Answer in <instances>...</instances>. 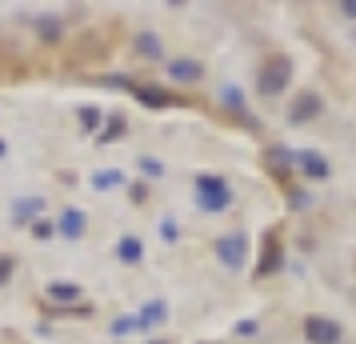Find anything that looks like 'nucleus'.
<instances>
[{"label":"nucleus","mask_w":356,"mask_h":344,"mask_svg":"<svg viewBox=\"0 0 356 344\" xmlns=\"http://www.w3.org/2000/svg\"><path fill=\"white\" fill-rule=\"evenodd\" d=\"M289 81H292V60L280 56V52H273V56L260 65V92H264V97H276V92H284Z\"/></svg>","instance_id":"nucleus-1"},{"label":"nucleus","mask_w":356,"mask_h":344,"mask_svg":"<svg viewBox=\"0 0 356 344\" xmlns=\"http://www.w3.org/2000/svg\"><path fill=\"white\" fill-rule=\"evenodd\" d=\"M196 200H200V208H209V213H225L232 193H228V184L220 181V177L204 172V177H196Z\"/></svg>","instance_id":"nucleus-2"},{"label":"nucleus","mask_w":356,"mask_h":344,"mask_svg":"<svg viewBox=\"0 0 356 344\" xmlns=\"http://www.w3.org/2000/svg\"><path fill=\"white\" fill-rule=\"evenodd\" d=\"M316 113H324L321 92L305 88V92H296V97H292V104H289V120H292V124H305V120H312Z\"/></svg>","instance_id":"nucleus-3"},{"label":"nucleus","mask_w":356,"mask_h":344,"mask_svg":"<svg viewBox=\"0 0 356 344\" xmlns=\"http://www.w3.org/2000/svg\"><path fill=\"white\" fill-rule=\"evenodd\" d=\"M216 256H220L228 268H244V261H248V240H244L241 232L220 236V240H216Z\"/></svg>","instance_id":"nucleus-4"},{"label":"nucleus","mask_w":356,"mask_h":344,"mask_svg":"<svg viewBox=\"0 0 356 344\" xmlns=\"http://www.w3.org/2000/svg\"><path fill=\"white\" fill-rule=\"evenodd\" d=\"M305 336L312 344H340V325L328 316H308L305 320Z\"/></svg>","instance_id":"nucleus-5"},{"label":"nucleus","mask_w":356,"mask_h":344,"mask_svg":"<svg viewBox=\"0 0 356 344\" xmlns=\"http://www.w3.org/2000/svg\"><path fill=\"white\" fill-rule=\"evenodd\" d=\"M296 164L305 168L308 181H324V177H328V161H324V156H316V152H300V156H296Z\"/></svg>","instance_id":"nucleus-6"},{"label":"nucleus","mask_w":356,"mask_h":344,"mask_svg":"<svg viewBox=\"0 0 356 344\" xmlns=\"http://www.w3.org/2000/svg\"><path fill=\"white\" fill-rule=\"evenodd\" d=\"M84 224H88V220H84L81 208H68V213L60 216V232H65L68 240H81V236H84Z\"/></svg>","instance_id":"nucleus-7"},{"label":"nucleus","mask_w":356,"mask_h":344,"mask_svg":"<svg viewBox=\"0 0 356 344\" xmlns=\"http://www.w3.org/2000/svg\"><path fill=\"white\" fill-rule=\"evenodd\" d=\"M168 76L180 81V84H193V81H200V65H196V60H172V65H168Z\"/></svg>","instance_id":"nucleus-8"},{"label":"nucleus","mask_w":356,"mask_h":344,"mask_svg":"<svg viewBox=\"0 0 356 344\" xmlns=\"http://www.w3.org/2000/svg\"><path fill=\"white\" fill-rule=\"evenodd\" d=\"M276 264H280V240H276V236H268V240H264V261H260V277L276 272Z\"/></svg>","instance_id":"nucleus-9"},{"label":"nucleus","mask_w":356,"mask_h":344,"mask_svg":"<svg viewBox=\"0 0 356 344\" xmlns=\"http://www.w3.org/2000/svg\"><path fill=\"white\" fill-rule=\"evenodd\" d=\"M120 181H124V177H120L116 168H104V172H97V177H92V188H97V193H108V188H116Z\"/></svg>","instance_id":"nucleus-10"},{"label":"nucleus","mask_w":356,"mask_h":344,"mask_svg":"<svg viewBox=\"0 0 356 344\" xmlns=\"http://www.w3.org/2000/svg\"><path fill=\"white\" fill-rule=\"evenodd\" d=\"M40 208H44V200L40 197H24V200H17V220H33V216H40Z\"/></svg>","instance_id":"nucleus-11"},{"label":"nucleus","mask_w":356,"mask_h":344,"mask_svg":"<svg viewBox=\"0 0 356 344\" xmlns=\"http://www.w3.org/2000/svg\"><path fill=\"white\" fill-rule=\"evenodd\" d=\"M136 49H140V56H152V60H156V56H161V40L152 33H140L136 36Z\"/></svg>","instance_id":"nucleus-12"},{"label":"nucleus","mask_w":356,"mask_h":344,"mask_svg":"<svg viewBox=\"0 0 356 344\" xmlns=\"http://www.w3.org/2000/svg\"><path fill=\"white\" fill-rule=\"evenodd\" d=\"M140 252H145V248H140V240H136V236H124V240H120V261L136 264V261H140Z\"/></svg>","instance_id":"nucleus-13"},{"label":"nucleus","mask_w":356,"mask_h":344,"mask_svg":"<svg viewBox=\"0 0 356 344\" xmlns=\"http://www.w3.org/2000/svg\"><path fill=\"white\" fill-rule=\"evenodd\" d=\"M164 300H148L145 304V312H140V325H156V320H164Z\"/></svg>","instance_id":"nucleus-14"},{"label":"nucleus","mask_w":356,"mask_h":344,"mask_svg":"<svg viewBox=\"0 0 356 344\" xmlns=\"http://www.w3.org/2000/svg\"><path fill=\"white\" fill-rule=\"evenodd\" d=\"M49 296H52V300H76V296H81V288L60 280V284H52V288H49Z\"/></svg>","instance_id":"nucleus-15"},{"label":"nucleus","mask_w":356,"mask_h":344,"mask_svg":"<svg viewBox=\"0 0 356 344\" xmlns=\"http://www.w3.org/2000/svg\"><path fill=\"white\" fill-rule=\"evenodd\" d=\"M140 100H145V104H156V108H161V104H172V97H164L156 88H140Z\"/></svg>","instance_id":"nucleus-16"},{"label":"nucleus","mask_w":356,"mask_h":344,"mask_svg":"<svg viewBox=\"0 0 356 344\" xmlns=\"http://www.w3.org/2000/svg\"><path fill=\"white\" fill-rule=\"evenodd\" d=\"M100 116H104L100 108H81V124H84V129H97V120H100Z\"/></svg>","instance_id":"nucleus-17"},{"label":"nucleus","mask_w":356,"mask_h":344,"mask_svg":"<svg viewBox=\"0 0 356 344\" xmlns=\"http://www.w3.org/2000/svg\"><path fill=\"white\" fill-rule=\"evenodd\" d=\"M33 232L40 236V240H49V236H52V224H49V220H36V224H33Z\"/></svg>","instance_id":"nucleus-18"},{"label":"nucleus","mask_w":356,"mask_h":344,"mask_svg":"<svg viewBox=\"0 0 356 344\" xmlns=\"http://www.w3.org/2000/svg\"><path fill=\"white\" fill-rule=\"evenodd\" d=\"M140 168H145L148 177H164V168H161V164H156V161H148V156H145V161H140Z\"/></svg>","instance_id":"nucleus-19"},{"label":"nucleus","mask_w":356,"mask_h":344,"mask_svg":"<svg viewBox=\"0 0 356 344\" xmlns=\"http://www.w3.org/2000/svg\"><path fill=\"white\" fill-rule=\"evenodd\" d=\"M116 132H124V120H113V124H108V132H100V145H104L108 136H116Z\"/></svg>","instance_id":"nucleus-20"},{"label":"nucleus","mask_w":356,"mask_h":344,"mask_svg":"<svg viewBox=\"0 0 356 344\" xmlns=\"http://www.w3.org/2000/svg\"><path fill=\"white\" fill-rule=\"evenodd\" d=\"M40 33H44V36H56V33H60V24H56V20H40Z\"/></svg>","instance_id":"nucleus-21"},{"label":"nucleus","mask_w":356,"mask_h":344,"mask_svg":"<svg viewBox=\"0 0 356 344\" xmlns=\"http://www.w3.org/2000/svg\"><path fill=\"white\" fill-rule=\"evenodd\" d=\"M161 232L168 236V240H172V236H177V220H164V224H161Z\"/></svg>","instance_id":"nucleus-22"},{"label":"nucleus","mask_w":356,"mask_h":344,"mask_svg":"<svg viewBox=\"0 0 356 344\" xmlns=\"http://www.w3.org/2000/svg\"><path fill=\"white\" fill-rule=\"evenodd\" d=\"M13 277V261H0V280H8Z\"/></svg>","instance_id":"nucleus-23"},{"label":"nucleus","mask_w":356,"mask_h":344,"mask_svg":"<svg viewBox=\"0 0 356 344\" xmlns=\"http://www.w3.org/2000/svg\"><path fill=\"white\" fill-rule=\"evenodd\" d=\"M340 8H344V13H348V17L356 20V0H344V4H340Z\"/></svg>","instance_id":"nucleus-24"},{"label":"nucleus","mask_w":356,"mask_h":344,"mask_svg":"<svg viewBox=\"0 0 356 344\" xmlns=\"http://www.w3.org/2000/svg\"><path fill=\"white\" fill-rule=\"evenodd\" d=\"M4 152H8V145H4V140H0V156H4Z\"/></svg>","instance_id":"nucleus-25"},{"label":"nucleus","mask_w":356,"mask_h":344,"mask_svg":"<svg viewBox=\"0 0 356 344\" xmlns=\"http://www.w3.org/2000/svg\"><path fill=\"white\" fill-rule=\"evenodd\" d=\"M152 344H161V341H152Z\"/></svg>","instance_id":"nucleus-26"}]
</instances>
